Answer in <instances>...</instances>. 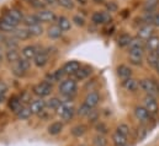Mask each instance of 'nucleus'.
Wrapping results in <instances>:
<instances>
[{"instance_id": "nucleus-5", "label": "nucleus", "mask_w": 159, "mask_h": 146, "mask_svg": "<svg viewBox=\"0 0 159 146\" xmlns=\"http://www.w3.org/2000/svg\"><path fill=\"white\" fill-rule=\"evenodd\" d=\"M34 93L37 96V97H40V98H43V97H48V96H51V93H52V91H53V84H51V82H48V81H41L39 82L37 85H35L34 86Z\"/></svg>"}, {"instance_id": "nucleus-44", "label": "nucleus", "mask_w": 159, "mask_h": 146, "mask_svg": "<svg viewBox=\"0 0 159 146\" xmlns=\"http://www.w3.org/2000/svg\"><path fill=\"white\" fill-rule=\"evenodd\" d=\"M106 9L109 10V12H112V11H116L117 10V4L115 1H109L106 5Z\"/></svg>"}, {"instance_id": "nucleus-25", "label": "nucleus", "mask_w": 159, "mask_h": 146, "mask_svg": "<svg viewBox=\"0 0 159 146\" xmlns=\"http://www.w3.org/2000/svg\"><path fill=\"white\" fill-rule=\"evenodd\" d=\"M6 14H7L11 19H14L15 21H17L19 24H21V22L24 21V17H25L24 11H22L21 9H19V7H11Z\"/></svg>"}, {"instance_id": "nucleus-2", "label": "nucleus", "mask_w": 159, "mask_h": 146, "mask_svg": "<svg viewBox=\"0 0 159 146\" xmlns=\"http://www.w3.org/2000/svg\"><path fill=\"white\" fill-rule=\"evenodd\" d=\"M58 91L64 98H72L75 96L78 91V84L74 77H68L64 79L63 81L59 82L58 85Z\"/></svg>"}, {"instance_id": "nucleus-50", "label": "nucleus", "mask_w": 159, "mask_h": 146, "mask_svg": "<svg viewBox=\"0 0 159 146\" xmlns=\"http://www.w3.org/2000/svg\"><path fill=\"white\" fill-rule=\"evenodd\" d=\"M156 54L158 55V58H159V47H158V49H157V52H156Z\"/></svg>"}, {"instance_id": "nucleus-19", "label": "nucleus", "mask_w": 159, "mask_h": 146, "mask_svg": "<svg viewBox=\"0 0 159 146\" xmlns=\"http://www.w3.org/2000/svg\"><path fill=\"white\" fill-rule=\"evenodd\" d=\"M80 68H81V64L78 60H69L63 65V70L66 75H73V76L77 74Z\"/></svg>"}, {"instance_id": "nucleus-10", "label": "nucleus", "mask_w": 159, "mask_h": 146, "mask_svg": "<svg viewBox=\"0 0 159 146\" xmlns=\"http://www.w3.org/2000/svg\"><path fill=\"white\" fill-rule=\"evenodd\" d=\"M111 21V15L107 11H95L91 15V22L95 25H105Z\"/></svg>"}, {"instance_id": "nucleus-33", "label": "nucleus", "mask_w": 159, "mask_h": 146, "mask_svg": "<svg viewBox=\"0 0 159 146\" xmlns=\"http://www.w3.org/2000/svg\"><path fill=\"white\" fill-rule=\"evenodd\" d=\"M31 115H32V112H31L29 106H22V108L16 113V117L20 120H27L29 118H31Z\"/></svg>"}, {"instance_id": "nucleus-40", "label": "nucleus", "mask_w": 159, "mask_h": 146, "mask_svg": "<svg viewBox=\"0 0 159 146\" xmlns=\"http://www.w3.org/2000/svg\"><path fill=\"white\" fill-rule=\"evenodd\" d=\"M94 145L95 146H107V139L102 135V134H99L94 138Z\"/></svg>"}, {"instance_id": "nucleus-31", "label": "nucleus", "mask_w": 159, "mask_h": 146, "mask_svg": "<svg viewBox=\"0 0 159 146\" xmlns=\"http://www.w3.org/2000/svg\"><path fill=\"white\" fill-rule=\"evenodd\" d=\"M22 106H24V105H22L21 100L17 98V97H12V98L9 101V108L11 110V112H14L15 114L22 108Z\"/></svg>"}, {"instance_id": "nucleus-47", "label": "nucleus", "mask_w": 159, "mask_h": 146, "mask_svg": "<svg viewBox=\"0 0 159 146\" xmlns=\"http://www.w3.org/2000/svg\"><path fill=\"white\" fill-rule=\"evenodd\" d=\"M152 25L154 27H159V12H154L153 20H152Z\"/></svg>"}, {"instance_id": "nucleus-1", "label": "nucleus", "mask_w": 159, "mask_h": 146, "mask_svg": "<svg viewBox=\"0 0 159 146\" xmlns=\"http://www.w3.org/2000/svg\"><path fill=\"white\" fill-rule=\"evenodd\" d=\"M144 53H146L144 41H142L138 37L133 38L129 47H128V60H129V63L134 67H141L143 64V60H144Z\"/></svg>"}, {"instance_id": "nucleus-20", "label": "nucleus", "mask_w": 159, "mask_h": 146, "mask_svg": "<svg viewBox=\"0 0 159 146\" xmlns=\"http://www.w3.org/2000/svg\"><path fill=\"white\" fill-rule=\"evenodd\" d=\"M56 25H57L63 32H68V31H70L73 22H72L70 19H68L67 16L61 15V16H58V19H57V21H56Z\"/></svg>"}, {"instance_id": "nucleus-21", "label": "nucleus", "mask_w": 159, "mask_h": 146, "mask_svg": "<svg viewBox=\"0 0 159 146\" xmlns=\"http://www.w3.org/2000/svg\"><path fill=\"white\" fill-rule=\"evenodd\" d=\"M21 58V52L17 50V48H10L5 52V59L10 64H15Z\"/></svg>"}, {"instance_id": "nucleus-38", "label": "nucleus", "mask_w": 159, "mask_h": 146, "mask_svg": "<svg viewBox=\"0 0 159 146\" xmlns=\"http://www.w3.org/2000/svg\"><path fill=\"white\" fill-rule=\"evenodd\" d=\"M158 6V1L157 0H147V2L144 4V11L146 12H156V9Z\"/></svg>"}, {"instance_id": "nucleus-36", "label": "nucleus", "mask_w": 159, "mask_h": 146, "mask_svg": "<svg viewBox=\"0 0 159 146\" xmlns=\"http://www.w3.org/2000/svg\"><path fill=\"white\" fill-rule=\"evenodd\" d=\"M70 131H72V135H73V136L80 138V136H83V135L86 133V127L83 125V124H78V125L73 127Z\"/></svg>"}, {"instance_id": "nucleus-49", "label": "nucleus", "mask_w": 159, "mask_h": 146, "mask_svg": "<svg viewBox=\"0 0 159 146\" xmlns=\"http://www.w3.org/2000/svg\"><path fill=\"white\" fill-rule=\"evenodd\" d=\"M93 1H94L95 4H104L106 0H93Z\"/></svg>"}, {"instance_id": "nucleus-7", "label": "nucleus", "mask_w": 159, "mask_h": 146, "mask_svg": "<svg viewBox=\"0 0 159 146\" xmlns=\"http://www.w3.org/2000/svg\"><path fill=\"white\" fill-rule=\"evenodd\" d=\"M30 67H31V62L21 57L15 64H12V73L14 75L21 77L27 74V71L30 70Z\"/></svg>"}, {"instance_id": "nucleus-30", "label": "nucleus", "mask_w": 159, "mask_h": 146, "mask_svg": "<svg viewBox=\"0 0 159 146\" xmlns=\"http://www.w3.org/2000/svg\"><path fill=\"white\" fill-rule=\"evenodd\" d=\"M27 30H29V32H30L31 37H40L44 33V27H43L42 24L30 26V27H27Z\"/></svg>"}, {"instance_id": "nucleus-43", "label": "nucleus", "mask_w": 159, "mask_h": 146, "mask_svg": "<svg viewBox=\"0 0 159 146\" xmlns=\"http://www.w3.org/2000/svg\"><path fill=\"white\" fill-rule=\"evenodd\" d=\"M158 59H159L158 55H157L156 53H148V55H147V63H148V65L152 67L153 69H154V67H156Z\"/></svg>"}, {"instance_id": "nucleus-18", "label": "nucleus", "mask_w": 159, "mask_h": 146, "mask_svg": "<svg viewBox=\"0 0 159 146\" xmlns=\"http://www.w3.org/2000/svg\"><path fill=\"white\" fill-rule=\"evenodd\" d=\"M64 77H66V73H64L63 68H59V69L52 71L51 74H48L47 77H46V81H48V82H51V84H54V82H61V81H63Z\"/></svg>"}, {"instance_id": "nucleus-37", "label": "nucleus", "mask_w": 159, "mask_h": 146, "mask_svg": "<svg viewBox=\"0 0 159 146\" xmlns=\"http://www.w3.org/2000/svg\"><path fill=\"white\" fill-rule=\"evenodd\" d=\"M57 5L66 10H73L75 7V1L74 0H57Z\"/></svg>"}, {"instance_id": "nucleus-48", "label": "nucleus", "mask_w": 159, "mask_h": 146, "mask_svg": "<svg viewBox=\"0 0 159 146\" xmlns=\"http://www.w3.org/2000/svg\"><path fill=\"white\" fill-rule=\"evenodd\" d=\"M154 70H156L157 75L159 76V59L157 60V64H156V67H154Z\"/></svg>"}, {"instance_id": "nucleus-32", "label": "nucleus", "mask_w": 159, "mask_h": 146, "mask_svg": "<svg viewBox=\"0 0 159 146\" xmlns=\"http://www.w3.org/2000/svg\"><path fill=\"white\" fill-rule=\"evenodd\" d=\"M63 130V124L62 122H54L48 127V134L49 135H58Z\"/></svg>"}, {"instance_id": "nucleus-16", "label": "nucleus", "mask_w": 159, "mask_h": 146, "mask_svg": "<svg viewBox=\"0 0 159 146\" xmlns=\"http://www.w3.org/2000/svg\"><path fill=\"white\" fill-rule=\"evenodd\" d=\"M37 52H39V50H37V48H36L35 45L27 44V45L22 47V49H21V57L25 58V59H27V60H30V62H32V60L35 59Z\"/></svg>"}, {"instance_id": "nucleus-12", "label": "nucleus", "mask_w": 159, "mask_h": 146, "mask_svg": "<svg viewBox=\"0 0 159 146\" xmlns=\"http://www.w3.org/2000/svg\"><path fill=\"white\" fill-rule=\"evenodd\" d=\"M133 113H134L136 119H137L141 124H146V123H148L149 119H151V114H149V112L146 110L143 106H137V107H134Z\"/></svg>"}, {"instance_id": "nucleus-27", "label": "nucleus", "mask_w": 159, "mask_h": 146, "mask_svg": "<svg viewBox=\"0 0 159 146\" xmlns=\"http://www.w3.org/2000/svg\"><path fill=\"white\" fill-rule=\"evenodd\" d=\"M63 35V31L57 26V25H52L47 28V36L51 39H59Z\"/></svg>"}, {"instance_id": "nucleus-11", "label": "nucleus", "mask_w": 159, "mask_h": 146, "mask_svg": "<svg viewBox=\"0 0 159 146\" xmlns=\"http://www.w3.org/2000/svg\"><path fill=\"white\" fill-rule=\"evenodd\" d=\"M29 107H30V110L32 112V114L40 115V114H42L44 110H47V103H46V101L43 98L37 97V98H35V100L31 101V103L29 105Z\"/></svg>"}, {"instance_id": "nucleus-42", "label": "nucleus", "mask_w": 159, "mask_h": 146, "mask_svg": "<svg viewBox=\"0 0 159 146\" xmlns=\"http://www.w3.org/2000/svg\"><path fill=\"white\" fill-rule=\"evenodd\" d=\"M91 108L90 107H88L84 102L80 105V107L78 108V114H79L80 117H88L89 114H90V112H91Z\"/></svg>"}, {"instance_id": "nucleus-39", "label": "nucleus", "mask_w": 159, "mask_h": 146, "mask_svg": "<svg viewBox=\"0 0 159 146\" xmlns=\"http://www.w3.org/2000/svg\"><path fill=\"white\" fill-rule=\"evenodd\" d=\"M116 131H117V133H120L121 135L126 136V138H128V136H129V127H128L127 124H125V123L120 124L119 127L116 128Z\"/></svg>"}, {"instance_id": "nucleus-13", "label": "nucleus", "mask_w": 159, "mask_h": 146, "mask_svg": "<svg viewBox=\"0 0 159 146\" xmlns=\"http://www.w3.org/2000/svg\"><path fill=\"white\" fill-rule=\"evenodd\" d=\"M152 36H154V26L153 25H142L139 28H138V32H137V37L141 38L142 41H147Z\"/></svg>"}, {"instance_id": "nucleus-29", "label": "nucleus", "mask_w": 159, "mask_h": 146, "mask_svg": "<svg viewBox=\"0 0 159 146\" xmlns=\"http://www.w3.org/2000/svg\"><path fill=\"white\" fill-rule=\"evenodd\" d=\"M22 22L25 24L26 27H30V26H34V25H39V24H41L36 14H29V15H25Z\"/></svg>"}, {"instance_id": "nucleus-28", "label": "nucleus", "mask_w": 159, "mask_h": 146, "mask_svg": "<svg viewBox=\"0 0 159 146\" xmlns=\"http://www.w3.org/2000/svg\"><path fill=\"white\" fill-rule=\"evenodd\" d=\"M112 143H114L115 146H127V144H128V138H126V136L121 135L120 133L115 131L112 134Z\"/></svg>"}, {"instance_id": "nucleus-26", "label": "nucleus", "mask_w": 159, "mask_h": 146, "mask_svg": "<svg viewBox=\"0 0 159 146\" xmlns=\"http://www.w3.org/2000/svg\"><path fill=\"white\" fill-rule=\"evenodd\" d=\"M91 74H93V70H91L90 67H81L79 70L77 71V74L74 75V79L77 81H83V80L88 79Z\"/></svg>"}, {"instance_id": "nucleus-15", "label": "nucleus", "mask_w": 159, "mask_h": 146, "mask_svg": "<svg viewBox=\"0 0 159 146\" xmlns=\"http://www.w3.org/2000/svg\"><path fill=\"white\" fill-rule=\"evenodd\" d=\"M99 102H100V93L98 91H90L84 98V103L91 110H94L99 105Z\"/></svg>"}, {"instance_id": "nucleus-9", "label": "nucleus", "mask_w": 159, "mask_h": 146, "mask_svg": "<svg viewBox=\"0 0 159 146\" xmlns=\"http://www.w3.org/2000/svg\"><path fill=\"white\" fill-rule=\"evenodd\" d=\"M143 107L149 112L151 115H156V114H158L159 103H158V101H157V97L146 95V97L143 98Z\"/></svg>"}, {"instance_id": "nucleus-23", "label": "nucleus", "mask_w": 159, "mask_h": 146, "mask_svg": "<svg viewBox=\"0 0 159 146\" xmlns=\"http://www.w3.org/2000/svg\"><path fill=\"white\" fill-rule=\"evenodd\" d=\"M144 47H146V52L147 53H156L159 47V37L152 36L149 39H147L144 42Z\"/></svg>"}, {"instance_id": "nucleus-8", "label": "nucleus", "mask_w": 159, "mask_h": 146, "mask_svg": "<svg viewBox=\"0 0 159 146\" xmlns=\"http://www.w3.org/2000/svg\"><path fill=\"white\" fill-rule=\"evenodd\" d=\"M39 20L41 24H54L58 19V16L56 15L54 11H52L51 9H42L36 12Z\"/></svg>"}, {"instance_id": "nucleus-4", "label": "nucleus", "mask_w": 159, "mask_h": 146, "mask_svg": "<svg viewBox=\"0 0 159 146\" xmlns=\"http://www.w3.org/2000/svg\"><path fill=\"white\" fill-rule=\"evenodd\" d=\"M139 88L148 96L157 97L159 95V85L152 79H142L139 81Z\"/></svg>"}, {"instance_id": "nucleus-14", "label": "nucleus", "mask_w": 159, "mask_h": 146, "mask_svg": "<svg viewBox=\"0 0 159 146\" xmlns=\"http://www.w3.org/2000/svg\"><path fill=\"white\" fill-rule=\"evenodd\" d=\"M48 62H49V54L46 50H39L37 54H36V57H35V59L32 60V63L35 64V67L36 68H40V69L44 68L48 64Z\"/></svg>"}, {"instance_id": "nucleus-41", "label": "nucleus", "mask_w": 159, "mask_h": 146, "mask_svg": "<svg viewBox=\"0 0 159 146\" xmlns=\"http://www.w3.org/2000/svg\"><path fill=\"white\" fill-rule=\"evenodd\" d=\"M72 22H73L75 26H78V27H84L85 24H86L84 16H81V15H74L73 19H72Z\"/></svg>"}, {"instance_id": "nucleus-45", "label": "nucleus", "mask_w": 159, "mask_h": 146, "mask_svg": "<svg viewBox=\"0 0 159 146\" xmlns=\"http://www.w3.org/2000/svg\"><path fill=\"white\" fill-rule=\"evenodd\" d=\"M96 129H98V131H99L100 134H102V135L107 131V127H106L104 123H99V124L96 125Z\"/></svg>"}, {"instance_id": "nucleus-24", "label": "nucleus", "mask_w": 159, "mask_h": 146, "mask_svg": "<svg viewBox=\"0 0 159 146\" xmlns=\"http://www.w3.org/2000/svg\"><path fill=\"white\" fill-rule=\"evenodd\" d=\"M12 37L16 39V41H27L31 38V35L27 30V27H17L14 32H12Z\"/></svg>"}, {"instance_id": "nucleus-35", "label": "nucleus", "mask_w": 159, "mask_h": 146, "mask_svg": "<svg viewBox=\"0 0 159 146\" xmlns=\"http://www.w3.org/2000/svg\"><path fill=\"white\" fill-rule=\"evenodd\" d=\"M46 103H47V110H54L56 112V110H58V107L61 106L62 100L58 98V97H51L48 101H46Z\"/></svg>"}, {"instance_id": "nucleus-3", "label": "nucleus", "mask_w": 159, "mask_h": 146, "mask_svg": "<svg viewBox=\"0 0 159 146\" xmlns=\"http://www.w3.org/2000/svg\"><path fill=\"white\" fill-rule=\"evenodd\" d=\"M56 113L62 120L68 122L74 117L75 108H74V106H73V103L70 101H62L61 106L58 107V110H56Z\"/></svg>"}, {"instance_id": "nucleus-34", "label": "nucleus", "mask_w": 159, "mask_h": 146, "mask_svg": "<svg viewBox=\"0 0 159 146\" xmlns=\"http://www.w3.org/2000/svg\"><path fill=\"white\" fill-rule=\"evenodd\" d=\"M132 39H133V37L129 36L128 33H122L119 37V39H117V44H119L121 48H126V47L128 48L129 44H131V42H132Z\"/></svg>"}, {"instance_id": "nucleus-46", "label": "nucleus", "mask_w": 159, "mask_h": 146, "mask_svg": "<svg viewBox=\"0 0 159 146\" xmlns=\"http://www.w3.org/2000/svg\"><path fill=\"white\" fill-rule=\"evenodd\" d=\"M88 117H89V119H90L91 122H96V120H98V117H99V113H98L95 110H93Z\"/></svg>"}, {"instance_id": "nucleus-17", "label": "nucleus", "mask_w": 159, "mask_h": 146, "mask_svg": "<svg viewBox=\"0 0 159 146\" xmlns=\"http://www.w3.org/2000/svg\"><path fill=\"white\" fill-rule=\"evenodd\" d=\"M117 76L121 79V81H126L131 77H133V71L131 69V67L126 65V64H121L117 67Z\"/></svg>"}, {"instance_id": "nucleus-22", "label": "nucleus", "mask_w": 159, "mask_h": 146, "mask_svg": "<svg viewBox=\"0 0 159 146\" xmlns=\"http://www.w3.org/2000/svg\"><path fill=\"white\" fill-rule=\"evenodd\" d=\"M122 86H123V88L126 91L133 93V92H137L139 90V81L136 80L134 77H131V79H128L126 81H122Z\"/></svg>"}, {"instance_id": "nucleus-6", "label": "nucleus", "mask_w": 159, "mask_h": 146, "mask_svg": "<svg viewBox=\"0 0 159 146\" xmlns=\"http://www.w3.org/2000/svg\"><path fill=\"white\" fill-rule=\"evenodd\" d=\"M19 22L15 21L14 19H11L7 14L2 15V17L0 19V31L1 32H6V33H12L17 27H19Z\"/></svg>"}]
</instances>
